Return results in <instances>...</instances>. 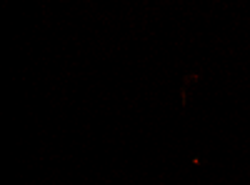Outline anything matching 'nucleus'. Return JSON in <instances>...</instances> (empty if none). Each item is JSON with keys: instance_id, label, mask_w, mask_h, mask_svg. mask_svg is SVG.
I'll list each match as a JSON object with an SVG mask.
<instances>
[]
</instances>
